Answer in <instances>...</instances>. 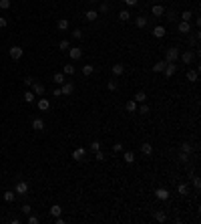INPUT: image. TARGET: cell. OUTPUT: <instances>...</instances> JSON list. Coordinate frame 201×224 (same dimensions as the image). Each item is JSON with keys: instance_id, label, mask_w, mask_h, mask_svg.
Wrapping results in <instances>:
<instances>
[{"instance_id": "14", "label": "cell", "mask_w": 201, "mask_h": 224, "mask_svg": "<svg viewBox=\"0 0 201 224\" xmlns=\"http://www.w3.org/2000/svg\"><path fill=\"white\" fill-rule=\"evenodd\" d=\"M165 67H167V61H159V63L153 65V71H155V73H163Z\"/></svg>"}, {"instance_id": "43", "label": "cell", "mask_w": 201, "mask_h": 224, "mask_svg": "<svg viewBox=\"0 0 201 224\" xmlns=\"http://www.w3.org/2000/svg\"><path fill=\"white\" fill-rule=\"evenodd\" d=\"M91 149H93V152H99V149H101V141H93V144H91Z\"/></svg>"}, {"instance_id": "39", "label": "cell", "mask_w": 201, "mask_h": 224, "mask_svg": "<svg viewBox=\"0 0 201 224\" xmlns=\"http://www.w3.org/2000/svg\"><path fill=\"white\" fill-rule=\"evenodd\" d=\"M4 200L6 202H14V192H4Z\"/></svg>"}, {"instance_id": "32", "label": "cell", "mask_w": 201, "mask_h": 224, "mask_svg": "<svg viewBox=\"0 0 201 224\" xmlns=\"http://www.w3.org/2000/svg\"><path fill=\"white\" fill-rule=\"evenodd\" d=\"M187 81L195 83V81H197V71H187Z\"/></svg>"}, {"instance_id": "37", "label": "cell", "mask_w": 201, "mask_h": 224, "mask_svg": "<svg viewBox=\"0 0 201 224\" xmlns=\"http://www.w3.org/2000/svg\"><path fill=\"white\" fill-rule=\"evenodd\" d=\"M10 6H12L10 0H0V8H2V10H8Z\"/></svg>"}, {"instance_id": "29", "label": "cell", "mask_w": 201, "mask_h": 224, "mask_svg": "<svg viewBox=\"0 0 201 224\" xmlns=\"http://www.w3.org/2000/svg\"><path fill=\"white\" fill-rule=\"evenodd\" d=\"M181 152H185V153H191V152H193V145H191L189 141H185V144H181Z\"/></svg>"}, {"instance_id": "8", "label": "cell", "mask_w": 201, "mask_h": 224, "mask_svg": "<svg viewBox=\"0 0 201 224\" xmlns=\"http://www.w3.org/2000/svg\"><path fill=\"white\" fill-rule=\"evenodd\" d=\"M26 192H28V184L20 180V182L16 184V188H14V194H20V196H24V194H26Z\"/></svg>"}, {"instance_id": "52", "label": "cell", "mask_w": 201, "mask_h": 224, "mask_svg": "<svg viewBox=\"0 0 201 224\" xmlns=\"http://www.w3.org/2000/svg\"><path fill=\"white\" fill-rule=\"evenodd\" d=\"M125 4H127V6H135L137 0H125Z\"/></svg>"}, {"instance_id": "30", "label": "cell", "mask_w": 201, "mask_h": 224, "mask_svg": "<svg viewBox=\"0 0 201 224\" xmlns=\"http://www.w3.org/2000/svg\"><path fill=\"white\" fill-rule=\"evenodd\" d=\"M177 192L181 194V196H187V192H189V188H187V184H179V186H177Z\"/></svg>"}, {"instance_id": "42", "label": "cell", "mask_w": 201, "mask_h": 224, "mask_svg": "<svg viewBox=\"0 0 201 224\" xmlns=\"http://www.w3.org/2000/svg\"><path fill=\"white\" fill-rule=\"evenodd\" d=\"M139 113H141V115H147V113H149V105L141 103V107H139Z\"/></svg>"}, {"instance_id": "38", "label": "cell", "mask_w": 201, "mask_h": 224, "mask_svg": "<svg viewBox=\"0 0 201 224\" xmlns=\"http://www.w3.org/2000/svg\"><path fill=\"white\" fill-rule=\"evenodd\" d=\"M117 81H109V83H107V89H109V91H117Z\"/></svg>"}, {"instance_id": "15", "label": "cell", "mask_w": 201, "mask_h": 224, "mask_svg": "<svg viewBox=\"0 0 201 224\" xmlns=\"http://www.w3.org/2000/svg\"><path fill=\"white\" fill-rule=\"evenodd\" d=\"M153 37L155 38H163L165 37V27H155L153 28Z\"/></svg>"}, {"instance_id": "41", "label": "cell", "mask_w": 201, "mask_h": 224, "mask_svg": "<svg viewBox=\"0 0 201 224\" xmlns=\"http://www.w3.org/2000/svg\"><path fill=\"white\" fill-rule=\"evenodd\" d=\"M191 16H193V14H191V12H189V10H185V12H181V20H185V22H189V18H191Z\"/></svg>"}, {"instance_id": "3", "label": "cell", "mask_w": 201, "mask_h": 224, "mask_svg": "<svg viewBox=\"0 0 201 224\" xmlns=\"http://www.w3.org/2000/svg\"><path fill=\"white\" fill-rule=\"evenodd\" d=\"M44 91H46V89H44V85H42V83H38V81H34V83H32V93L36 97H42V95H44Z\"/></svg>"}, {"instance_id": "21", "label": "cell", "mask_w": 201, "mask_h": 224, "mask_svg": "<svg viewBox=\"0 0 201 224\" xmlns=\"http://www.w3.org/2000/svg\"><path fill=\"white\" fill-rule=\"evenodd\" d=\"M141 152H143L145 156H151V153H153V145H151V144H147V141H145V144L141 145Z\"/></svg>"}, {"instance_id": "36", "label": "cell", "mask_w": 201, "mask_h": 224, "mask_svg": "<svg viewBox=\"0 0 201 224\" xmlns=\"http://www.w3.org/2000/svg\"><path fill=\"white\" fill-rule=\"evenodd\" d=\"M58 49H61V51H68V49H71V42H68V41H61V42H58Z\"/></svg>"}, {"instance_id": "49", "label": "cell", "mask_w": 201, "mask_h": 224, "mask_svg": "<svg viewBox=\"0 0 201 224\" xmlns=\"http://www.w3.org/2000/svg\"><path fill=\"white\" fill-rule=\"evenodd\" d=\"M113 149H115V152H123V144H121V141H117V144L113 145Z\"/></svg>"}, {"instance_id": "2", "label": "cell", "mask_w": 201, "mask_h": 224, "mask_svg": "<svg viewBox=\"0 0 201 224\" xmlns=\"http://www.w3.org/2000/svg\"><path fill=\"white\" fill-rule=\"evenodd\" d=\"M72 91H75V85H72V83H68V81H65V83L61 85V95H62V97L72 95Z\"/></svg>"}, {"instance_id": "34", "label": "cell", "mask_w": 201, "mask_h": 224, "mask_svg": "<svg viewBox=\"0 0 201 224\" xmlns=\"http://www.w3.org/2000/svg\"><path fill=\"white\" fill-rule=\"evenodd\" d=\"M61 212H62V210H61V206H58V204H54L53 208H50V214H53V216H61Z\"/></svg>"}, {"instance_id": "28", "label": "cell", "mask_w": 201, "mask_h": 224, "mask_svg": "<svg viewBox=\"0 0 201 224\" xmlns=\"http://www.w3.org/2000/svg\"><path fill=\"white\" fill-rule=\"evenodd\" d=\"M24 101H26V103H34V99H36V95H34V93L32 91H26V93H24Z\"/></svg>"}, {"instance_id": "27", "label": "cell", "mask_w": 201, "mask_h": 224, "mask_svg": "<svg viewBox=\"0 0 201 224\" xmlns=\"http://www.w3.org/2000/svg\"><path fill=\"white\" fill-rule=\"evenodd\" d=\"M125 163H135V153L133 152H125Z\"/></svg>"}, {"instance_id": "7", "label": "cell", "mask_w": 201, "mask_h": 224, "mask_svg": "<svg viewBox=\"0 0 201 224\" xmlns=\"http://www.w3.org/2000/svg\"><path fill=\"white\" fill-rule=\"evenodd\" d=\"M179 59H181V63H185V65H191V61H193V53H191V51L187 49L185 53H179Z\"/></svg>"}, {"instance_id": "40", "label": "cell", "mask_w": 201, "mask_h": 224, "mask_svg": "<svg viewBox=\"0 0 201 224\" xmlns=\"http://www.w3.org/2000/svg\"><path fill=\"white\" fill-rule=\"evenodd\" d=\"M20 212H22V214H24V216H28V214H30V212H32V208H30V206H28V204H24V206H22V208H20Z\"/></svg>"}, {"instance_id": "24", "label": "cell", "mask_w": 201, "mask_h": 224, "mask_svg": "<svg viewBox=\"0 0 201 224\" xmlns=\"http://www.w3.org/2000/svg\"><path fill=\"white\" fill-rule=\"evenodd\" d=\"M129 18H131V12L129 10H121V12H119V20H121V22H127Z\"/></svg>"}, {"instance_id": "18", "label": "cell", "mask_w": 201, "mask_h": 224, "mask_svg": "<svg viewBox=\"0 0 201 224\" xmlns=\"http://www.w3.org/2000/svg\"><path fill=\"white\" fill-rule=\"evenodd\" d=\"M135 101L137 103H145V101H147V93H145V91H137L135 93Z\"/></svg>"}, {"instance_id": "19", "label": "cell", "mask_w": 201, "mask_h": 224, "mask_svg": "<svg viewBox=\"0 0 201 224\" xmlns=\"http://www.w3.org/2000/svg\"><path fill=\"white\" fill-rule=\"evenodd\" d=\"M125 109L129 111V113H135V111H137V101H135V99H133V101H127L125 103Z\"/></svg>"}, {"instance_id": "35", "label": "cell", "mask_w": 201, "mask_h": 224, "mask_svg": "<svg viewBox=\"0 0 201 224\" xmlns=\"http://www.w3.org/2000/svg\"><path fill=\"white\" fill-rule=\"evenodd\" d=\"M62 73H65V75H72V73H75V67H72V65H65V67H62Z\"/></svg>"}, {"instance_id": "16", "label": "cell", "mask_w": 201, "mask_h": 224, "mask_svg": "<svg viewBox=\"0 0 201 224\" xmlns=\"http://www.w3.org/2000/svg\"><path fill=\"white\" fill-rule=\"evenodd\" d=\"M53 81H54V83H57V85H62V83H65V73H54V75H53Z\"/></svg>"}, {"instance_id": "31", "label": "cell", "mask_w": 201, "mask_h": 224, "mask_svg": "<svg viewBox=\"0 0 201 224\" xmlns=\"http://www.w3.org/2000/svg\"><path fill=\"white\" fill-rule=\"evenodd\" d=\"M155 220H157V222H165V220H167V216H165V212H161V210H157V212H155Z\"/></svg>"}, {"instance_id": "47", "label": "cell", "mask_w": 201, "mask_h": 224, "mask_svg": "<svg viewBox=\"0 0 201 224\" xmlns=\"http://www.w3.org/2000/svg\"><path fill=\"white\" fill-rule=\"evenodd\" d=\"M28 224H38V218L32 216V214H28Z\"/></svg>"}, {"instance_id": "6", "label": "cell", "mask_w": 201, "mask_h": 224, "mask_svg": "<svg viewBox=\"0 0 201 224\" xmlns=\"http://www.w3.org/2000/svg\"><path fill=\"white\" fill-rule=\"evenodd\" d=\"M85 153H87V149H85V148H76L75 152H72V160H75V162H83L85 160Z\"/></svg>"}, {"instance_id": "50", "label": "cell", "mask_w": 201, "mask_h": 224, "mask_svg": "<svg viewBox=\"0 0 201 224\" xmlns=\"http://www.w3.org/2000/svg\"><path fill=\"white\" fill-rule=\"evenodd\" d=\"M32 83H34L32 77H26V79H24V85H26V87H32Z\"/></svg>"}, {"instance_id": "25", "label": "cell", "mask_w": 201, "mask_h": 224, "mask_svg": "<svg viewBox=\"0 0 201 224\" xmlns=\"http://www.w3.org/2000/svg\"><path fill=\"white\" fill-rule=\"evenodd\" d=\"M93 73H95V67H93V65H85L83 67V75L85 77H91Z\"/></svg>"}, {"instance_id": "23", "label": "cell", "mask_w": 201, "mask_h": 224, "mask_svg": "<svg viewBox=\"0 0 201 224\" xmlns=\"http://www.w3.org/2000/svg\"><path fill=\"white\" fill-rule=\"evenodd\" d=\"M97 16H99V12H97V10H87V12H85V18L91 20V22H93V20H97Z\"/></svg>"}, {"instance_id": "22", "label": "cell", "mask_w": 201, "mask_h": 224, "mask_svg": "<svg viewBox=\"0 0 201 224\" xmlns=\"http://www.w3.org/2000/svg\"><path fill=\"white\" fill-rule=\"evenodd\" d=\"M191 31V27H189V22H185V20H181L179 22V32H183V34H187Z\"/></svg>"}, {"instance_id": "33", "label": "cell", "mask_w": 201, "mask_h": 224, "mask_svg": "<svg viewBox=\"0 0 201 224\" xmlns=\"http://www.w3.org/2000/svg\"><path fill=\"white\" fill-rule=\"evenodd\" d=\"M71 37L75 38V41H79V38H83V31H80V28H75V31L71 32Z\"/></svg>"}, {"instance_id": "46", "label": "cell", "mask_w": 201, "mask_h": 224, "mask_svg": "<svg viewBox=\"0 0 201 224\" xmlns=\"http://www.w3.org/2000/svg\"><path fill=\"white\" fill-rule=\"evenodd\" d=\"M107 10H109V4H107V2H103L101 6H99V12H103V14H105Z\"/></svg>"}, {"instance_id": "10", "label": "cell", "mask_w": 201, "mask_h": 224, "mask_svg": "<svg viewBox=\"0 0 201 224\" xmlns=\"http://www.w3.org/2000/svg\"><path fill=\"white\" fill-rule=\"evenodd\" d=\"M36 105H38V109H40V111H48L50 109V101H48V99H44V97L38 99Z\"/></svg>"}, {"instance_id": "44", "label": "cell", "mask_w": 201, "mask_h": 224, "mask_svg": "<svg viewBox=\"0 0 201 224\" xmlns=\"http://www.w3.org/2000/svg\"><path fill=\"white\" fill-rule=\"evenodd\" d=\"M95 158H97V162H103V160H105V153L99 149V152H95Z\"/></svg>"}, {"instance_id": "9", "label": "cell", "mask_w": 201, "mask_h": 224, "mask_svg": "<svg viewBox=\"0 0 201 224\" xmlns=\"http://www.w3.org/2000/svg\"><path fill=\"white\" fill-rule=\"evenodd\" d=\"M155 196H157V200H169V190H165V188H157L155 190Z\"/></svg>"}, {"instance_id": "13", "label": "cell", "mask_w": 201, "mask_h": 224, "mask_svg": "<svg viewBox=\"0 0 201 224\" xmlns=\"http://www.w3.org/2000/svg\"><path fill=\"white\" fill-rule=\"evenodd\" d=\"M32 129H34V131H42V129H44V121H42L40 117L32 119Z\"/></svg>"}, {"instance_id": "20", "label": "cell", "mask_w": 201, "mask_h": 224, "mask_svg": "<svg viewBox=\"0 0 201 224\" xmlns=\"http://www.w3.org/2000/svg\"><path fill=\"white\" fill-rule=\"evenodd\" d=\"M135 24H137L139 28H145V27H147V16H137V18H135Z\"/></svg>"}, {"instance_id": "26", "label": "cell", "mask_w": 201, "mask_h": 224, "mask_svg": "<svg viewBox=\"0 0 201 224\" xmlns=\"http://www.w3.org/2000/svg\"><path fill=\"white\" fill-rule=\"evenodd\" d=\"M57 27H58V31H68V20L66 18H61L57 22Z\"/></svg>"}, {"instance_id": "12", "label": "cell", "mask_w": 201, "mask_h": 224, "mask_svg": "<svg viewBox=\"0 0 201 224\" xmlns=\"http://www.w3.org/2000/svg\"><path fill=\"white\" fill-rule=\"evenodd\" d=\"M123 73H125V65H123V63L113 65V75H115V77H121Z\"/></svg>"}, {"instance_id": "5", "label": "cell", "mask_w": 201, "mask_h": 224, "mask_svg": "<svg viewBox=\"0 0 201 224\" xmlns=\"http://www.w3.org/2000/svg\"><path fill=\"white\" fill-rule=\"evenodd\" d=\"M8 55H10L14 61H18V59H22V55H24V51L20 49V46H12L10 51H8Z\"/></svg>"}, {"instance_id": "45", "label": "cell", "mask_w": 201, "mask_h": 224, "mask_svg": "<svg viewBox=\"0 0 201 224\" xmlns=\"http://www.w3.org/2000/svg\"><path fill=\"white\" fill-rule=\"evenodd\" d=\"M187 160H189V153H185V152L179 153V162H187Z\"/></svg>"}, {"instance_id": "1", "label": "cell", "mask_w": 201, "mask_h": 224, "mask_svg": "<svg viewBox=\"0 0 201 224\" xmlns=\"http://www.w3.org/2000/svg\"><path fill=\"white\" fill-rule=\"evenodd\" d=\"M177 59H179V49L177 46H169L167 53H165V61L167 63H177Z\"/></svg>"}, {"instance_id": "4", "label": "cell", "mask_w": 201, "mask_h": 224, "mask_svg": "<svg viewBox=\"0 0 201 224\" xmlns=\"http://www.w3.org/2000/svg\"><path fill=\"white\" fill-rule=\"evenodd\" d=\"M68 57H71L72 61H79V59L83 57V49H79V46H72V49H68Z\"/></svg>"}, {"instance_id": "17", "label": "cell", "mask_w": 201, "mask_h": 224, "mask_svg": "<svg viewBox=\"0 0 201 224\" xmlns=\"http://www.w3.org/2000/svg\"><path fill=\"white\" fill-rule=\"evenodd\" d=\"M151 12H153L155 16H163V14H165V8L161 6V4H155V6L151 8Z\"/></svg>"}, {"instance_id": "48", "label": "cell", "mask_w": 201, "mask_h": 224, "mask_svg": "<svg viewBox=\"0 0 201 224\" xmlns=\"http://www.w3.org/2000/svg\"><path fill=\"white\" fill-rule=\"evenodd\" d=\"M6 27H8V20L4 16H0V28H6Z\"/></svg>"}, {"instance_id": "11", "label": "cell", "mask_w": 201, "mask_h": 224, "mask_svg": "<svg viewBox=\"0 0 201 224\" xmlns=\"http://www.w3.org/2000/svg\"><path fill=\"white\" fill-rule=\"evenodd\" d=\"M175 71H177V65L175 63H167V67H165V77H173L175 75Z\"/></svg>"}, {"instance_id": "51", "label": "cell", "mask_w": 201, "mask_h": 224, "mask_svg": "<svg viewBox=\"0 0 201 224\" xmlns=\"http://www.w3.org/2000/svg\"><path fill=\"white\" fill-rule=\"evenodd\" d=\"M193 186L197 188V190H199V188H201V180H199V178H193Z\"/></svg>"}, {"instance_id": "53", "label": "cell", "mask_w": 201, "mask_h": 224, "mask_svg": "<svg viewBox=\"0 0 201 224\" xmlns=\"http://www.w3.org/2000/svg\"><path fill=\"white\" fill-rule=\"evenodd\" d=\"M89 2H99V0H89Z\"/></svg>"}]
</instances>
